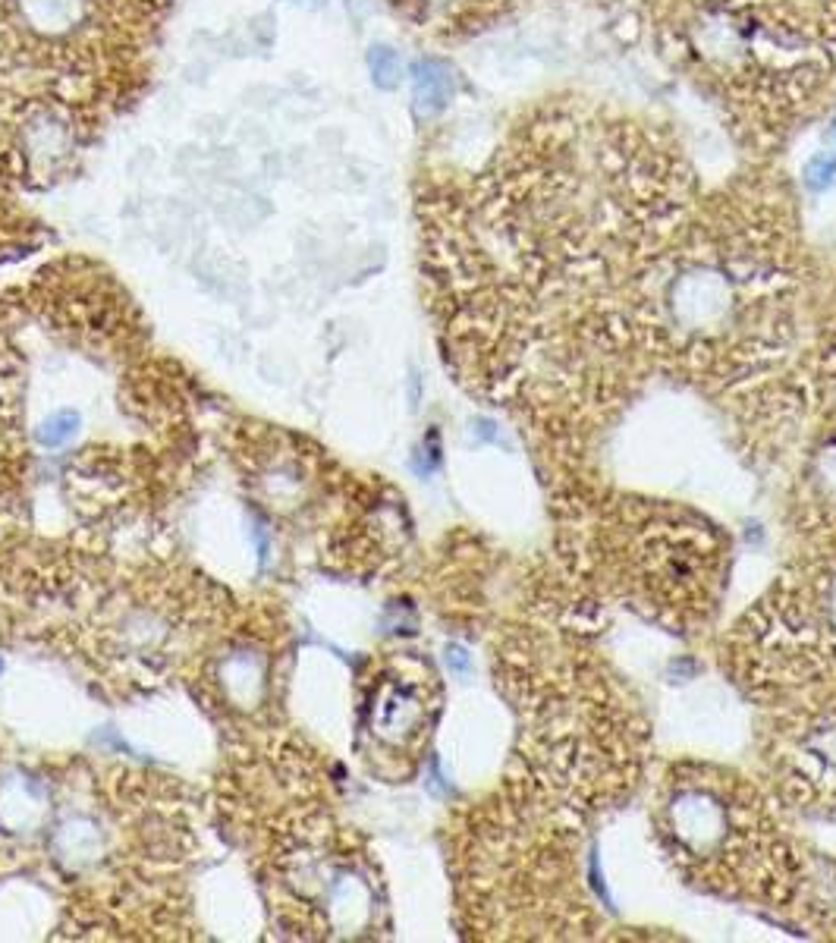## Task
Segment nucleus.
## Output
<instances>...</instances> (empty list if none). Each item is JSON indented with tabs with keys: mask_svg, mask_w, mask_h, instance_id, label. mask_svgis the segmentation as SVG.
<instances>
[{
	"mask_svg": "<svg viewBox=\"0 0 836 943\" xmlns=\"http://www.w3.org/2000/svg\"><path fill=\"white\" fill-rule=\"evenodd\" d=\"M450 73L440 67V63L428 60V63H418L415 70V107L425 114H434L440 107L447 104L450 98Z\"/></svg>",
	"mask_w": 836,
	"mask_h": 943,
	"instance_id": "obj_1",
	"label": "nucleus"
},
{
	"mask_svg": "<svg viewBox=\"0 0 836 943\" xmlns=\"http://www.w3.org/2000/svg\"><path fill=\"white\" fill-rule=\"evenodd\" d=\"M76 425H79V419H76L73 412H57V415H51V419L38 428V441H41L44 447H60V444H66V441L73 437Z\"/></svg>",
	"mask_w": 836,
	"mask_h": 943,
	"instance_id": "obj_2",
	"label": "nucleus"
},
{
	"mask_svg": "<svg viewBox=\"0 0 836 943\" xmlns=\"http://www.w3.org/2000/svg\"><path fill=\"white\" fill-rule=\"evenodd\" d=\"M836 183V158L830 155H821L808 164V186L811 189H827Z\"/></svg>",
	"mask_w": 836,
	"mask_h": 943,
	"instance_id": "obj_4",
	"label": "nucleus"
},
{
	"mask_svg": "<svg viewBox=\"0 0 836 943\" xmlns=\"http://www.w3.org/2000/svg\"><path fill=\"white\" fill-rule=\"evenodd\" d=\"M371 73H374V82L384 85V89H393L396 82H400V60L390 48H374L371 51Z\"/></svg>",
	"mask_w": 836,
	"mask_h": 943,
	"instance_id": "obj_3",
	"label": "nucleus"
}]
</instances>
